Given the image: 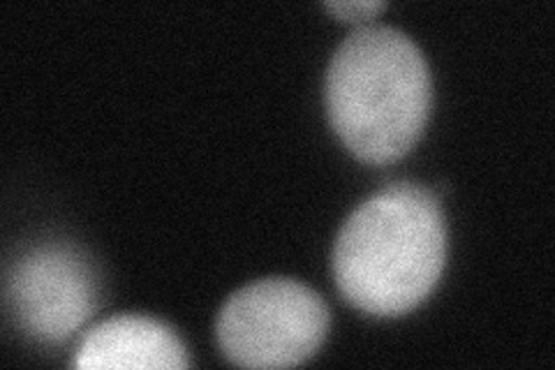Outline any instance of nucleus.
I'll list each match as a JSON object with an SVG mask.
<instances>
[{
	"instance_id": "obj_4",
	"label": "nucleus",
	"mask_w": 555,
	"mask_h": 370,
	"mask_svg": "<svg viewBox=\"0 0 555 370\" xmlns=\"http://www.w3.org/2000/svg\"><path fill=\"white\" fill-rule=\"evenodd\" d=\"M91 264L65 243H44L14 264L8 302L20 324L44 343H61L95 310Z\"/></svg>"
},
{
	"instance_id": "obj_5",
	"label": "nucleus",
	"mask_w": 555,
	"mask_h": 370,
	"mask_svg": "<svg viewBox=\"0 0 555 370\" xmlns=\"http://www.w3.org/2000/svg\"><path fill=\"white\" fill-rule=\"evenodd\" d=\"M75 368L86 370H181L190 355L179 333L146 315H116L81 339Z\"/></svg>"
},
{
	"instance_id": "obj_6",
	"label": "nucleus",
	"mask_w": 555,
	"mask_h": 370,
	"mask_svg": "<svg viewBox=\"0 0 555 370\" xmlns=\"http://www.w3.org/2000/svg\"><path fill=\"white\" fill-rule=\"evenodd\" d=\"M387 8V3H379V0H345V3H324V10L332 12L336 20L347 22V24H359V26H369L375 16Z\"/></svg>"
},
{
	"instance_id": "obj_1",
	"label": "nucleus",
	"mask_w": 555,
	"mask_h": 370,
	"mask_svg": "<svg viewBox=\"0 0 555 370\" xmlns=\"http://www.w3.org/2000/svg\"><path fill=\"white\" fill-rule=\"evenodd\" d=\"M447 222L436 192L391 183L340 227L332 253L334 280L361 312L398 317L424 304L447 264Z\"/></svg>"
},
{
	"instance_id": "obj_3",
	"label": "nucleus",
	"mask_w": 555,
	"mask_h": 370,
	"mask_svg": "<svg viewBox=\"0 0 555 370\" xmlns=\"http://www.w3.org/2000/svg\"><path fill=\"white\" fill-rule=\"evenodd\" d=\"M332 312L294 278H264L236 290L218 312L216 341L243 368H292L320 352Z\"/></svg>"
},
{
	"instance_id": "obj_2",
	"label": "nucleus",
	"mask_w": 555,
	"mask_h": 370,
	"mask_svg": "<svg viewBox=\"0 0 555 370\" xmlns=\"http://www.w3.org/2000/svg\"><path fill=\"white\" fill-rule=\"evenodd\" d=\"M324 102L334 132L359 161H401L430 116L433 79L424 51L401 28H354L328 61Z\"/></svg>"
}]
</instances>
